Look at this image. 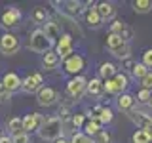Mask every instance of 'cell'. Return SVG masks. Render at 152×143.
<instances>
[{"label":"cell","instance_id":"obj_1","mask_svg":"<svg viewBox=\"0 0 152 143\" xmlns=\"http://www.w3.org/2000/svg\"><path fill=\"white\" fill-rule=\"evenodd\" d=\"M40 137L46 141H57L61 137V133H63V120L61 118H48V120H44V124L40 126Z\"/></svg>","mask_w":152,"mask_h":143},{"label":"cell","instance_id":"obj_2","mask_svg":"<svg viewBox=\"0 0 152 143\" xmlns=\"http://www.w3.org/2000/svg\"><path fill=\"white\" fill-rule=\"evenodd\" d=\"M107 50L110 52L112 55L120 57V59H127V57H129V52H131L129 50V44H127L122 36L112 35V32L107 38Z\"/></svg>","mask_w":152,"mask_h":143},{"label":"cell","instance_id":"obj_3","mask_svg":"<svg viewBox=\"0 0 152 143\" xmlns=\"http://www.w3.org/2000/svg\"><path fill=\"white\" fill-rule=\"evenodd\" d=\"M28 48H31L32 52H38V54H46V52H50L51 42L48 40L44 31H34L32 36H31V42H28Z\"/></svg>","mask_w":152,"mask_h":143},{"label":"cell","instance_id":"obj_4","mask_svg":"<svg viewBox=\"0 0 152 143\" xmlns=\"http://www.w3.org/2000/svg\"><path fill=\"white\" fill-rule=\"evenodd\" d=\"M103 88L107 90L108 94H120L127 88V76L124 73H116L110 80H107V82L103 84Z\"/></svg>","mask_w":152,"mask_h":143},{"label":"cell","instance_id":"obj_5","mask_svg":"<svg viewBox=\"0 0 152 143\" xmlns=\"http://www.w3.org/2000/svg\"><path fill=\"white\" fill-rule=\"evenodd\" d=\"M19 50V40H17V36L15 35H4V36H0V52L2 54H6V55H12V54H15V52Z\"/></svg>","mask_w":152,"mask_h":143},{"label":"cell","instance_id":"obj_6","mask_svg":"<svg viewBox=\"0 0 152 143\" xmlns=\"http://www.w3.org/2000/svg\"><path fill=\"white\" fill-rule=\"evenodd\" d=\"M42 74H31V76H27L25 80H21V88L25 90L27 94H32V92H40V88H42Z\"/></svg>","mask_w":152,"mask_h":143},{"label":"cell","instance_id":"obj_7","mask_svg":"<svg viewBox=\"0 0 152 143\" xmlns=\"http://www.w3.org/2000/svg\"><path fill=\"white\" fill-rule=\"evenodd\" d=\"M86 88H88V82H86L82 76H76V78H72L69 82V86H66V92L72 95V97H80V95L84 94Z\"/></svg>","mask_w":152,"mask_h":143},{"label":"cell","instance_id":"obj_8","mask_svg":"<svg viewBox=\"0 0 152 143\" xmlns=\"http://www.w3.org/2000/svg\"><path fill=\"white\" fill-rule=\"evenodd\" d=\"M127 116H129V118H131V122H133V124H137L141 130H145V128L150 124V120H152L150 114H146V113H142V111H137V109L129 111V113H127Z\"/></svg>","mask_w":152,"mask_h":143},{"label":"cell","instance_id":"obj_9","mask_svg":"<svg viewBox=\"0 0 152 143\" xmlns=\"http://www.w3.org/2000/svg\"><path fill=\"white\" fill-rule=\"evenodd\" d=\"M55 54L59 55V59H61V57H66L69 54H72V36H70V35H63V36H61Z\"/></svg>","mask_w":152,"mask_h":143},{"label":"cell","instance_id":"obj_10","mask_svg":"<svg viewBox=\"0 0 152 143\" xmlns=\"http://www.w3.org/2000/svg\"><path fill=\"white\" fill-rule=\"evenodd\" d=\"M57 99V92L51 88H40V92H38V105H42V107H48V105L55 103Z\"/></svg>","mask_w":152,"mask_h":143},{"label":"cell","instance_id":"obj_11","mask_svg":"<svg viewBox=\"0 0 152 143\" xmlns=\"http://www.w3.org/2000/svg\"><path fill=\"white\" fill-rule=\"evenodd\" d=\"M2 86L8 90L10 94H12V92H17V90L21 88V78H19L15 73H8V74L2 78Z\"/></svg>","mask_w":152,"mask_h":143},{"label":"cell","instance_id":"obj_12","mask_svg":"<svg viewBox=\"0 0 152 143\" xmlns=\"http://www.w3.org/2000/svg\"><path fill=\"white\" fill-rule=\"evenodd\" d=\"M42 124H44V118H42L40 114H27V116L23 118V132L27 133L28 130H36Z\"/></svg>","mask_w":152,"mask_h":143},{"label":"cell","instance_id":"obj_13","mask_svg":"<svg viewBox=\"0 0 152 143\" xmlns=\"http://www.w3.org/2000/svg\"><path fill=\"white\" fill-rule=\"evenodd\" d=\"M65 69H66V73H72V74L80 73L84 69V59L80 55H70L65 63Z\"/></svg>","mask_w":152,"mask_h":143},{"label":"cell","instance_id":"obj_14","mask_svg":"<svg viewBox=\"0 0 152 143\" xmlns=\"http://www.w3.org/2000/svg\"><path fill=\"white\" fill-rule=\"evenodd\" d=\"M19 17H21V13H19V10H8V12L2 13V17H0V23H2L4 27H13L15 23L19 21Z\"/></svg>","mask_w":152,"mask_h":143},{"label":"cell","instance_id":"obj_15","mask_svg":"<svg viewBox=\"0 0 152 143\" xmlns=\"http://www.w3.org/2000/svg\"><path fill=\"white\" fill-rule=\"evenodd\" d=\"M44 35L48 36V40L53 44V42L57 40V38H61V27L57 25V23H51V21H48L46 25H44Z\"/></svg>","mask_w":152,"mask_h":143},{"label":"cell","instance_id":"obj_16","mask_svg":"<svg viewBox=\"0 0 152 143\" xmlns=\"http://www.w3.org/2000/svg\"><path fill=\"white\" fill-rule=\"evenodd\" d=\"M42 63H44L46 69H55L59 65V55L55 52H46L44 57H42Z\"/></svg>","mask_w":152,"mask_h":143},{"label":"cell","instance_id":"obj_17","mask_svg":"<svg viewBox=\"0 0 152 143\" xmlns=\"http://www.w3.org/2000/svg\"><path fill=\"white\" fill-rule=\"evenodd\" d=\"M97 13H99V17H101V19H110L114 15V6H112V4H108V2H101L97 6Z\"/></svg>","mask_w":152,"mask_h":143},{"label":"cell","instance_id":"obj_18","mask_svg":"<svg viewBox=\"0 0 152 143\" xmlns=\"http://www.w3.org/2000/svg\"><path fill=\"white\" fill-rule=\"evenodd\" d=\"M118 107H120V111H126V113L133 111V97L127 94H122L118 97Z\"/></svg>","mask_w":152,"mask_h":143},{"label":"cell","instance_id":"obj_19","mask_svg":"<svg viewBox=\"0 0 152 143\" xmlns=\"http://www.w3.org/2000/svg\"><path fill=\"white\" fill-rule=\"evenodd\" d=\"M131 6H133V10H135L137 13H148L152 10V2L150 0H135Z\"/></svg>","mask_w":152,"mask_h":143},{"label":"cell","instance_id":"obj_20","mask_svg":"<svg viewBox=\"0 0 152 143\" xmlns=\"http://www.w3.org/2000/svg\"><path fill=\"white\" fill-rule=\"evenodd\" d=\"M8 128H10V132L13 133V136H19V133H25L23 132V118H12V120L8 122Z\"/></svg>","mask_w":152,"mask_h":143},{"label":"cell","instance_id":"obj_21","mask_svg":"<svg viewBox=\"0 0 152 143\" xmlns=\"http://www.w3.org/2000/svg\"><path fill=\"white\" fill-rule=\"evenodd\" d=\"M86 90H88L91 95H99V94H103L104 88H103V84H101V80H99V78H91L88 82V88H86Z\"/></svg>","mask_w":152,"mask_h":143},{"label":"cell","instance_id":"obj_22","mask_svg":"<svg viewBox=\"0 0 152 143\" xmlns=\"http://www.w3.org/2000/svg\"><path fill=\"white\" fill-rule=\"evenodd\" d=\"M99 73H101V76L104 80H110L114 74H116V67H114L112 63H103L101 69H99Z\"/></svg>","mask_w":152,"mask_h":143},{"label":"cell","instance_id":"obj_23","mask_svg":"<svg viewBox=\"0 0 152 143\" xmlns=\"http://www.w3.org/2000/svg\"><path fill=\"white\" fill-rule=\"evenodd\" d=\"M148 73H150V71L146 69V67L142 65V63H135V67H133V71H131V74L135 76V78H139V80H142Z\"/></svg>","mask_w":152,"mask_h":143},{"label":"cell","instance_id":"obj_24","mask_svg":"<svg viewBox=\"0 0 152 143\" xmlns=\"http://www.w3.org/2000/svg\"><path fill=\"white\" fill-rule=\"evenodd\" d=\"M86 19H88V23H89L91 27H99V25H101V21H103V19L99 17L97 10H89V12L86 13Z\"/></svg>","mask_w":152,"mask_h":143},{"label":"cell","instance_id":"obj_25","mask_svg":"<svg viewBox=\"0 0 152 143\" xmlns=\"http://www.w3.org/2000/svg\"><path fill=\"white\" fill-rule=\"evenodd\" d=\"M133 143H150V137L146 136L145 130H137L133 133Z\"/></svg>","mask_w":152,"mask_h":143},{"label":"cell","instance_id":"obj_26","mask_svg":"<svg viewBox=\"0 0 152 143\" xmlns=\"http://www.w3.org/2000/svg\"><path fill=\"white\" fill-rule=\"evenodd\" d=\"M99 133V122L97 120H91L86 124V136H97Z\"/></svg>","mask_w":152,"mask_h":143},{"label":"cell","instance_id":"obj_27","mask_svg":"<svg viewBox=\"0 0 152 143\" xmlns=\"http://www.w3.org/2000/svg\"><path fill=\"white\" fill-rule=\"evenodd\" d=\"M124 31H126V23H122V21H114L112 25H110V32H112V35L122 36Z\"/></svg>","mask_w":152,"mask_h":143},{"label":"cell","instance_id":"obj_28","mask_svg":"<svg viewBox=\"0 0 152 143\" xmlns=\"http://www.w3.org/2000/svg\"><path fill=\"white\" fill-rule=\"evenodd\" d=\"M70 143H93V141H91V137L86 136V133H74Z\"/></svg>","mask_w":152,"mask_h":143},{"label":"cell","instance_id":"obj_29","mask_svg":"<svg viewBox=\"0 0 152 143\" xmlns=\"http://www.w3.org/2000/svg\"><path fill=\"white\" fill-rule=\"evenodd\" d=\"M142 65L146 67V69H152V50H146L145 54H142Z\"/></svg>","mask_w":152,"mask_h":143},{"label":"cell","instance_id":"obj_30","mask_svg":"<svg viewBox=\"0 0 152 143\" xmlns=\"http://www.w3.org/2000/svg\"><path fill=\"white\" fill-rule=\"evenodd\" d=\"M152 97V92H148V90H141L139 94H137V99H139L141 103H148Z\"/></svg>","mask_w":152,"mask_h":143},{"label":"cell","instance_id":"obj_31","mask_svg":"<svg viewBox=\"0 0 152 143\" xmlns=\"http://www.w3.org/2000/svg\"><path fill=\"white\" fill-rule=\"evenodd\" d=\"M95 143H110V133L99 132L97 136H95Z\"/></svg>","mask_w":152,"mask_h":143},{"label":"cell","instance_id":"obj_32","mask_svg":"<svg viewBox=\"0 0 152 143\" xmlns=\"http://www.w3.org/2000/svg\"><path fill=\"white\" fill-rule=\"evenodd\" d=\"M141 84H142V90H148V92H150V90H152V73L146 74L145 78L141 80Z\"/></svg>","mask_w":152,"mask_h":143},{"label":"cell","instance_id":"obj_33","mask_svg":"<svg viewBox=\"0 0 152 143\" xmlns=\"http://www.w3.org/2000/svg\"><path fill=\"white\" fill-rule=\"evenodd\" d=\"M99 120L104 122V124L110 122V120H112V111H110V109H103V113H101V116H99Z\"/></svg>","mask_w":152,"mask_h":143},{"label":"cell","instance_id":"obj_34","mask_svg":"<svg viewBox=\"0 0 152 143\" xmlns=\"http://www.w3.org/2000/svg\"><path fill=\"white\" fill-rule=\"evenodd\" d=\"M12 143H31L27 133H19V136H13L12 137Z\"/></svg>","mask_w":152,"mask_h":143},{"label":"cell","instance_id":"obj_35","mask_svg":"<svg viewBox=\"0 0 152 143\" xmlns=\"http://www.w3.org/2000/svg\"><path fill=\"white\" fill-rule=\"evenodd\" d=\"M103 109H104V107H101V105H97V107H93L91 111H89V116H91L93 120H99V116H101Z\"/></svg>","mask_w":152,"mask_h":143},{"label":"cell","instance_id":"obj_36","mask_svg":"<svg viewBox=\"0 0 152 143\" xmlns=\"http://www.w3.org/2000/svg\"><path fill=\"white\" fill-rule=\"evenodd\" d=\"M34 19H36L38 23H40V21H46V12L42 8H36L34 10Z\"/></svg>","mask_w":152,"mask_h":143},{"label":"cell","instance_id":"obj_37","mask_svg":"<svg viewBox=\"0 0 152 143\" xmlns=\"http://www.w3.org/2000/svg\"><path fill=\"white\" fill-rule=\"evenodd\" d=\"M65 6H69V12L74 13V12H78V10H80V6H82V4H80V2H66Z\"/></svg>","mask_w":152,"mask_h":143},{"label":"cell","instance_id":"obj_38","mask_svg":"<svg viewBox=\"0 0 152 143\" xmlns=\"http://www.w3.org/2000/svg\"><path fill=\"white\" fill-rule=\"evenodd\" d=\"M6 99H10V92L2 86V82H0V101H6Z\"/></svg>","mask_w":152,"mask_h":143},{"label":"cell","instance_id":"obj_39","mask_svg":"<svg viewBox=\"0 0 152 143\" xmlns=\"http://www.w3.org/2000/svg\"><path fill=\"white\" fill-rule=\"evenodd\" d=\"M82 122H84V116L82 114H76V116H72V126H82Z\"/></svg>","mask_w":152,"mask_h":143},{"label":"cell","instance_id":"obj_40","mask_svg":"<svg viewBox=\"0 0 152 143\" xmlns=\"http://www.w3.org/2000/svg\"><path fill=\"white\" fill-rule=\"evenodd\" d=\"M145 132H146V136H148V137H150V141H152V120H150L148 126L145 128Z\"/></svg>","mask_w":152,"mask_h":143},{"label":"cell","instance_id":"obj_41","mask_svg":"<svg viewBox=\"0 0 152 143\" xmlns=\"http://www.w3.org/2000/svg\"><path fill=\"white\" fill-rule=\"evenodd\" d=\"M0 143H12V139L10 137H0Z\"/></svg>","mask_w":152,"mask_h":143},{"label":"cell","instance_id":"obj_42","mask_svg":"<svg viewBox=\"0 0 152 143\" xmlns=\"http://www.w3.org/2000/svg\"><path fill=\"white\" fill-rule=\"evenodd\" d=\"M55 143H69V141H65V139H57Z\"/></svg>","mask_w":152,"mask_h":143},{"label":"cell","instance_id":"obj_43","mask_svg":"<svg viewBox=\"0 0 152 143\" xmlns=\"http://www.w3.org/2000/svg\"><path fill=\"white\" fill-rule=\"evenodd\" d=\"M148 107H150V109H152V97H150V101H148Z\"/></svg>","mask_w":152,"mask_h":143}]
</instances>
